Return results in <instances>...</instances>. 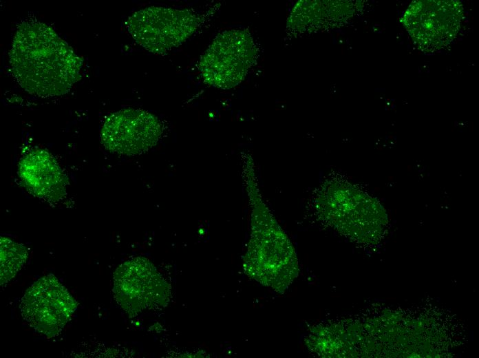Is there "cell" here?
Here are the masks:
<instances>
[{
	"label": "cell",
	"instance_id": "8",
	"mask_svg": "<svg viewBox=\"0 0 479 358\" xmlns=\"http://www.w3.org/2000/svg\"><path fill=\"white\" fill-rule=\"evenodd\" d=\"M19 175L25 187L34 196L49 202L64 198L67 178L53 156L37 149L21 158Z\"/></svg>",
	"mask_w": 479,
	"mask_h": 358
},
{
	"label": "cell",
	"instance_id": "2",
	"mask_svg": "<svg viewBox=\"0 0 479 358\" xmlns=\"http://www.w3.org/2000/svg\"><path fill=\"white\" fill-rule=\"evenodd\" d=\"M202 21L203 17L193 10L151 6L133 13L127 29L147 51L164 54L185 41Z\"/></svg>",
	"mask_w": 479,
	"mask_h": 358
},
{
	"label": "cell",
	"instance_id": "6",
	"mask_svg": "<svg viewBox=\"0 0 479 358\" xmlns=\"http://www.w3.org/2000/svg\"><path fill=\"white\" fill-rule=\"evenodd\" d=\"M162 131L161 123L154 115L142 109H125L106 118L100 140L111 152L136 155L154 146Z\"/></svg>",
	"mask_w": 479,
	"mask_h": 358
},
{
	"label": "cell",
	"instance_id": "1",
	"mask_svg": "<svg viewBox=\"0 0 479 358\" xmlns=\"http://www.w3.org/2000/svg\"><path fill=\"white\" fill-rule=\"evenodd\" d=\"M10 64L21 87L51 97L66 94L80 78L82 59L52 28L27 21L15 32Z\"/></svg>",
	"mask_w": 479,
	"mask_h": 358
},
{
	"label": "cell",
	"instance_id": "9",
	"mask_svg": "<svg viewBox=\"0 0 479 358\" xmlns=\"http://www.w3.org/2000/svg\"><path fill=\"white\" fill-rule=\"evenodd\" d=\"M1 285L11 280L25 264L28 253L21 244L1 236Z\"/></svg>",
	"mask_w": 479,
	"mask_h": 358
},
{
	"label": "cell",
	"instance_id": "7",
	"mask_svg": "<svg viewBox=\"0 0 479 358\" xmlns=\"http://www.w3.org/2000/svg\"><path fill=\"white\" fill-rule=\"evenodd\" d=\"M114 281L115 297L130 314L151 307L157 300L158 275L146 259L136 258L123 264L115 272Z\"/></svg>",
	"mask_w": 479,
	"mask_h": 358
},
{
	"label": "cell",
	"instance_id": "3",
	"mask_svg": "<svg viewBox=\"0 0 479 358\" xmlns=\"http://www.w3.org/2000/svg\"><path fill=\"white\" fill-rule=\"evenodd\" d=\"M256 55L255 44L248 31L226 30L218 34L202 54L199 67L206 83L231 89L244 79Z\"/></svg>",
	"mask_w": 479,
	"mask_h": 358
},
{
	"label": "cell",
	"instance_id": "4",
	"mask_svg": "<svg viewBox=\"0 0 479 358\" xmlns=\"http://www.w3.org/2000/svg\"><path fill=\"white\" fill-rule=\"evenodd\" d=\"M77 305L67 289L50 274L40 277L27 289L19 307L27 324L50 338L61 333Z\"/></svg>",
	"mask_w": 479,
	"mask_h": 358
},
{
	"label": "cell",
	"instance_id": "5",
	"mask_svg": "<svg viewBox=\"0 0 479 358\" xmlns=\"http://www.w3.org/2000/svg\"><path fill=\"white\" fill-rule=\"evenodd\" d=\"M462 10L458 1H415L405 12L402 21L418 48L434 52L447 46L456 36Z\"/></svg>",
	"mask_w": 479,
	"mask_h": 358
}]
</instances>
